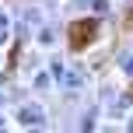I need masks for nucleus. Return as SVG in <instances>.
I'll use <instances>...</instances> for the list:
<instances>
[{"label": "nucleus", "mask_w": 133, "mask_h": 133, "mask_svg": "<svg viewBox=\"0 0 133 133\" xmlns=\"http://www.w3.org/2000/svg\"><path fill=\"white\" fill-rule=\"evenodd\" d=\"M14 119L25 130H46V109H42L39 102H28V105H21L18 112H14Z\"/></svg>", "instance_id": "f257e3e1"}, {"label": "nucleus", "mask_w": 133, "mask_h": 133, "mask_svg": "<svg viewBox=\"0 0 133 133\" xmlns=\"http://www.w3.org/2000/svg\"><path fill=\"white\" fill-rule=\"evenodd\" d=\"M130 109H133V95H119V98L109 105V116H112V119H119V116H126Z\"/></svg>", "instance_id": "f03ea898"}, {"label": "nucleus", "mask_w": 133, "mask_h": 133, "mask_svg": "<svg viewBox=\"0 0 133 133\" xmlns=\"http://www.w3.org/2000/svg\"><path fill=\"white\" fill-rule=\"evenodd\" d=\"M63 88H84V70H81V66H66Z\"/></svg>", "instance_id": "7ed1b4c3"}, {"label": "nucleus", "mask_w": 133, "mask_h": 133, "mask_svg": "<svg viewBox=\"0 0 133 133\" xmlns=\"http://www.w3.org/2000/svg\"><path fill=\"white\" fill-rule=\"evenodd\" d=\"M39 46H42V49H53V46H56V32H53L49 25L39 28Z\"/></svg>", "instance_id": "20e7f679"}, {"label": "nucleus", "mask_w": 133, "mask_h": 133, "mask_svg": "<svg viewBox=\"0 0 133 133\" xmlns=\"http://www.w3.org/2000/svg\"><path fill=\"white\" fill-rule=\"evenodd\" d=\"M49 84H53V74H49V70H39V74L32 77V88H35V91H46Z\"/></svg>", "instance_id": "39448f33"}, {"label": "nucleus", "mask_w": 133, "mask_h": 133, "mask_svg": "<svg viewBox=\"0 0 133 133\" xmlns=\"http://www.w3.org/2000/svg\"><path fill=\"white\" fill-rule=\"evenodd\" d=\"M7 39H11V14L0 7V46H4Z\"/></svg>", "instance_id": "423d86ee"}, {"label": "nucleus", "mask_w": 133, "mask_h": 133, "mask_svg": "<svg viewBox=\"0 0 133 133\" xmlns=\"http://www.w3.org/2000/svg\"><path fill=\"white\" fill-rule=\"evenodd\" d=\"M25 21H28V25H39V28H42V11H39V7H25Z\"/></svg>", "instance_id": "0eeeda50"}, {"label": "nucleus", "mask_w": 133, "mask_h": 133, "mask_svg": "<svg viewBox=\"0 0 133 133\" xmlns=\"http://www.w3.org/2000/svg\"><path fill=\"white\" fill-rule=\"evenodd\" d=\"M123 74H126V77H133V53H126V56H123Z\"/></svg>", "instance_id": "6e6552de"}, {"label": "nucleus", "mask_w": 133, "mask_h": 133, "mask_svg": "<svg viewBox=\"0 0 133 133\" xmlns=\"http://www.w3.org/2000/svg\"><path fill=\"white\" fill-rule=\"evenodd\" d=\"M126 133H133V116H130V119H126Z\"/></svg>", "instance_id": "1a4fd4ad"}, {"label": "nucleus", "mask_w": 133, "mask_h": 133, "mask_svg": "<svg viewBox=\"0 0 133 133\" xmlns=\"http://www.w3.org/2000/svg\"><path fill=\"white\" fill-rule=\"evenodd\" d=\"M0 133H11V130H7V126H0Z\"/></svg>", "instance_id": "9d476101"}, {"label": "nucleus", "mask_w": 133, "mask_h": 133, "mask_svg": "<svg viewBox=\"0 0 133 133\" xmlns=\"http://www.w3.org/2000/svg\"><path fill=\"white\" fill-rule=\"evenodd\" d=\"M0 105H4V91H0Z\"/></svg>", "instance_id": "9b49d317"}]
</instances>
